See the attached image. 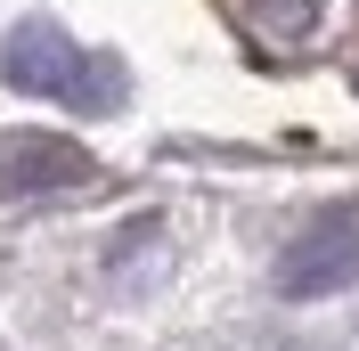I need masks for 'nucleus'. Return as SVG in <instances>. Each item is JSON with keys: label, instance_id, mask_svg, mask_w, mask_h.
<instances>
[{"label": "nucleus", "instance_id": "nucleus-1", "mask_svg": "<svg viewBox=\"0 0 359 351\" xmlns=\"http://www.w3.org/2000/svg\"><path fill=\"white\" fill-rule=\"evenodd\" d=\"M0 82L25 98H66L82 114H114L123 107V66L107 49H74L57 25H17L0 49Z\"/></svg>", "mask_w": 359, "mask_h": 351}, {"label": "nucleus", "instance_id": "nucleus-2", "mask_svg": "<svg viewBox=\"0 0 359 351\" xmlns=\"http://www.w3.org/2000/svg\"><path fill=\"white\" fill-rule=\"evenodd\" d=\"M359 278V213H318L302 237L278 253V294L286 303H327Z\"/></svg>", "mask_w": 359, "mask_h": 351}, {"label": "nucleus", "instance_id": "nucleus-3", "mask_svg": "<svg viewBox=\"0 0 359 351\" xmlns=\"http://www.w3.org/2000/svg\"><path fill=\"white\" fill-rule=\"evenodd\" d=\"M90 180H98V164L57 131H8L0 139V197H49V188H90Z\"/></svg>", "mask_w": 359, "mask_h": 351}]
</instances>
